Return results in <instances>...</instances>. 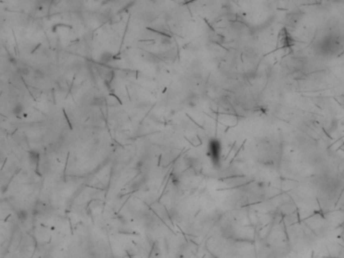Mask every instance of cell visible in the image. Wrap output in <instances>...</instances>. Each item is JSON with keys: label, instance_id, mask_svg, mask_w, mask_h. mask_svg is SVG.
<instances>
[{"label": "cell", "instance_id": "obj_1", "mask_svg": "<svg viewBox=\"0 0 344 258\" xmlns=\"http://www.w3.org/2000/svg\"><path fill=\"white\" fill-rule=\"evenodd\" d=\"M209 155H210V157H211V159H212L213 162H219V156H220V145H219V142L216 141V140L211 141L210 144H209Z\"/></svg>", "mask_w": 344, "mask_h": 258}, {"label": "cell", "instance_id": "obj_2", "mask_svg": "<svg viewBox=\"0 0 344 258\" xmlns=\"http://www.w3.org/2000/svg\"><path fill=\"white\" fill-rule=\"evenodd\" d=\"M22 111H23V107L20 105V104H17V105L15 106L14 109H13V113L14 114H20Z\"/></svg>", "mask_w": 344, "mask_h": 258}, {"label": "cell", "instance_id": "obj_3", "mask_svg": "<svg viewBox=\"0 0 344 258\" xmlns=\"http://www.w3.org/2000/svg\"><path fill=\"white\" fill-rule=\"evenodd\" d=\"M19 72L22 74V75H24V76H27V75H29V73H30V70L29 68H26V67H22L21 69H20L19 70Z\"/></svg>", "mask_w": 344, "mask_h": 258}]
</instances>
